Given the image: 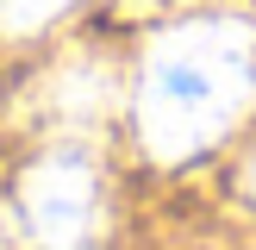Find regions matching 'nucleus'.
<instances>
[{
  "mask_svg": "<svg viewBox=\"0 0 256 250\" xmlns=\"http://www.w3.org/2000/svg\"><path fill=\"white\" fill-rule=\"evenodd\" d=\"M244 194L256 200V150H250V162H244Z\"/></svg>",
  "mask_w": 256,
  "mask_h": 250,
  "instance_id": "5",
  "label": "nucleus"
},
{
  "mask_svg": "<svg viewBox=\"0 0 256 250\" xmlns=\"http://www.w3.org/2000/svg\"><path fill=\"white\" fill-rule=\"evenodd\" d=\"M256 112V19L200 6L144 44L132 75V125L156 162H194L219 150Z\"/></svg>",
  "mask_w": 256,
  "mask_h": 250,
  "instance_id": "1",
  "label": "nucleus"
},
{
  "mask_svg": "<svg viewBox=\"0 0 256 250\" xmlns=\"http://www.w3.org/2000/svg\"><path fill=\"white\" fill-rule=\"evenodd\" d=\"M19 225L32 250H94L106 225V182L88 150H44L19 182Z\"/></svg>",
  "mask_w": 256,
  "mask_h": 250,
  "instance_id": "2",
  "label": "nucleus"
},
{
  "mask_svg": "<svg viewBox=\"0 0 256 250\" xmlns=\"http://www.w3.org/2000/svg\"><path fill=\"white\" fill-rule=\"evenodd\" d=\"M112 100H119V82H112L106 62H62L56 75H50L44 88V106L56 125H69V132H88V125H100L112 112Z\"/></svg>",
  "mask_w": 256,
  "mask_h": 250,
  "instance_id": "3",
  "label": "nucleus"
},
{
  "mask_svg": "<svg viewBox=\"0 0 256 250\" xmlns=\"http://www.w3.org/2000/svg\"><path fill=\"white\" fill-rule=\"evenodd\" d=\"M82 0H0V32L6 38H32L44 25H56L62 12H75Z\"/></svg>",
  "mask_w": 256,
  "mask_h": 250,
  "instance_id": "4",
  "label": "nucleus"
}]
</instances>
